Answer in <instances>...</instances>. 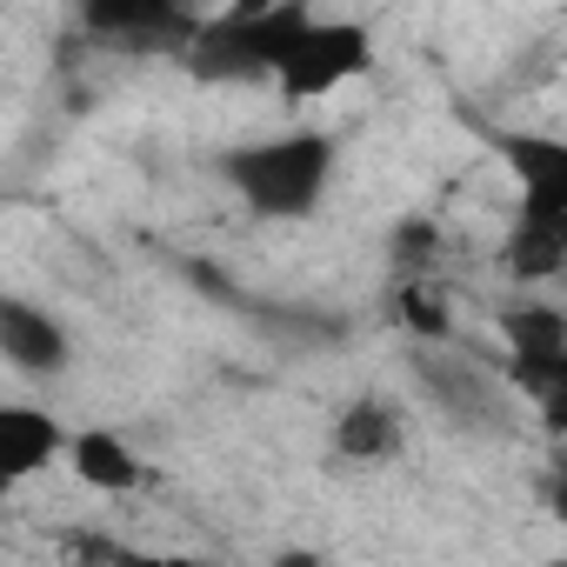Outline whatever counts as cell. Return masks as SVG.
<instances>
[{
  "label": "cell",
  "mask_w": 567,
  "mask_h": 567,
  "mask_svg": "<svg viewBox=\"0 0 567 567\" xmlns=\"http://www.w3.org/2000/svg\"><path fill=\"white\" fill-rule=\"evenodd\" d=\"M341 167V141L328 127H288V134H260L240 147L214 154V174L254 220H308L321 214L328 187Z\"/></svg>",
  "instance_id": "cell-1"
},
{
  "label": "cell",
  "mask_w": 567,
  "mask_h": 567,
  "mask_svg": "<svg viewBox=\"0 0 567 567\" xmlns=\"http://www.w3.org/2000/svg\"><path fill=\"white\" fill-rule=\"evenodd\" d=\"M315 21V0H274V8H220L200 21L194 48L181 54L194 81L234 87V81H274L280 54L295 48V34Z\"/></svg>",
  "instance_id": "cell-2"
},
{
  "label": "cell",
  "mask_w": 567,
  "mask_h": 567,
  "mask_svg": "<svg viewBox=\"0 0 567 567\" xmlns=\"http://www.w3.org/2000/svg\"><path fill=\"white\" fill-rule=\"evenodd\" d=\"M361 74H374V34L361 21H334V14H315L295 48L280 54L274 68V94L288 101V107H315L341 87H354Z\"/></svg>",
  "instance_id": "cell-3"
},
{
  "label": "cell",
  "mask_w": 567,
  "mask_h": 567,
  "mask_svg": "<svg viewBox=\"0 0 567 567\" xmlns=\"http://www.w3.org/2000/svg\"><path fill=\"white\" fill-rule=\"evenodd\" d=\"M81 34L114 54H187L200 34V8L187 0H74Z\"/></svg>",
  "instance_id": "cell-4"
},
{
  "label": "cell",
  "mask_w": 567,
  "mask_h": 567,
  "mask_svg": "<svg viewBox=\"0 0 567 567\" xmlns=\"http://www.w3.org/2000/svg\"><path fill=\"white\" fill-rule=\"evenodd\" d=\"M414 374H421L427 401H434L447 421H461V427H487V421H501V388H507V374H501V381L481 374V361L447 354V341H441V348H421ZM507 394H514V388H507Z\"/></svg>",
  "instance_id": "cell-5"
},
{
  "label": "cell",
  "mask_w": 567,
  "mask_h": 567,
  "mask_svg": "<svg viewBox=\"0 0 567 567\" xmlns=\"http://www.w3.org/2000/svg\"><path fill=\"white\" fill-rule=\"evenodd\" d=\"M501 161L514 174L520 214L567 220V134H501Z\"/></svg>",
  "instance_id": "cell-6"
},
{
  "label": "cell",
  "mask_w": 567,
  "mask_h": 567,
  "mask_svg": "<svg viewBox=\"0 0 567 567\" xmlns=\"http://www.w3.org/2000/svg\"><path fill=\"white\" fill-rule=\"evenodd\" d=\"M0 354H8L14 374L48 381V374H68L74 341H68V328H61L48 308H34V301L14 295V301H0Z\"/></svg>",
  "instance_id": "cell-7"
},
{
  "label": "cell",
  "mask_w": 567,
  "mask_h": 567,
  "mask_svg": "<svg viewBox=\"0 0 567 567\" xmlns=\"http://www.w3.org/2000/svg\"><path fill=\"white\" fill-rule=\"evenodd\" d=\"M328 447H334L341 461H354V467H388V461H401V447H408V414H401L394 401H381V394H354V401L334 414Z\"/></svg>",
  "instance_id": "cell-8"
},
{
  "label": "cell",
  "mask_w": 567,
  "mask_h": 567,
  "mask_svg": "<svg viewBox=\"0 0 567 567\" xmlns=\"http://www.w3.org/2000/svg\"><path fill=\"white\" fill-rule=\"evenodd\" d=\"M68 447H74V434L48 408H34V401L0 408V481H34L54 461H68Z\"/></svg>",
  "instance_id": "cell-9"
},
{
  "label": "cell",
  "mask_w": 567,
  "mask_h": 567,
  "mask_svg": "<svg viewBox=\"0 0 567 567\" xmlns=\"http://www.w3.org/2000/svg\"><path fill=\"white\" fill-rule=\"evenodd\" d=\"M501 374H507L514 401L534 408L540 434L547 441H567V341L560 348H520V354L501 361Z\"/></svg>",
  "instance_id": "cell-10"
},
{
  "label": "cell",
  "mask_w": 567,
  "mask_h": 567,
  "mask_svg": "<svg viewBox=\"0 0 567 567\" xmlns=\"http://www.w3.org/2000/svg\"><path fill=\"white\" fill-rule=\"evenodd\" d=\"M68 467H74V481L94 487V494H134V487L147 481V461H141L114 427H87V434H74Z\"/></svg>",
  "instance_id": "cell-11"
},
{
  "label": "cell",
  "mask_w": 567,
  "mask_h": 567,
  "mask_svg": "<svg viewBox=\"0 0 567 567\" xmlns=\"http://www.w3.org/2000/svg\"><path fill=\"white\" fill-rule=\"evenodd\" d=\"M501 267L520 280V288H540V280H567L560 227L540 220V214H514V227L501 234Z\"/></svg>",
  "instance_id": "cell-12"
},
{
  "label": "cell",
  "mask_w": 567,
  "mask_h": 567,
  "mask_svg": "<svg viewBox=\"0 0 567 567\" xmlns=\"http://www.w3.org/2000/svg\"><path fill=\"white\" fill-rule=\"evenodd\" d=\"M394 321L408 328L414 348L454 341V301H447V288H441L434 274H401L394 280Z\"/></svg>",
  "instance_id": "cell-13"
},
{
  "label": "cell",
  "mask_w": 567,
  "mask_h": 567,
  "mask_svg": "<svg viewBox=\"0 0 567 567\" xmlns=\"http://www.w3.org/2000/svg\"><path fill=\"white\" fill-rule=\"evenodd\" d=\"M501 341H507V354H520V348H560L567 341V315L547 308V301H520V308L501 315Z\"/></svg>",
  "instance_id": "cell-14"
},
{
  "label": "cell",
  "mask_w": 567,
  "mask_h": 567,
  "mask_svg": "<svg viewBox=\"0 0 567 567\" xmlns=\"http://www.w3.org/2000/svg\"><path fill=\"white\" fill-rule=\"evenodd\" d=\"M388 254H394V274H434L441 267V220L414 214L388 234Z\"/></svg>",
  "instance_id": "cell-15"
},
{
  "label": "cell",
  "mask_w": 567,
  "mask_h": 567,
  "mask_svg": "<svg viewBox=\"0 0 567 567\" xmlns=\"http://www.w3.org/2000/svg\"><path fill=\"white\" fill-rule=\"evenodd\" d=\"M547 501H554V520L567 527V481H554V487H547Z\"/></svg>",
  "instance_id": "cell-16"
},
{
  "label": "cell",
  "mask_w": 567,
  "mask_h": 567,
  "mask_svg": "<svg viewBox=\"0 0 567 567\" xmlns=\"http://www.w3.org/2000/svg\"><path fill=\"white\" fill-rule=\"evenodd\" d=\"M554 481H567V441H554Z\"/></svg>",
  "instance_id": "cell-17"
},
{
  "label": "cell",
  "mask_w": 567,
  "mask_h": 567,
  "mask_svg": "<svg viewBox=\"0 0 567 567\" xmlns=\"http://www.w3.org/2000/svg\"><path fill=\"white\" fill-rule=\"evenodd\" d=\"M554 227H560V247H567V220H554Z\"/></svg>",
  "instance_id": "cell-18"
},
{
  "label": "cell",
  "mask_w": 567,
  "mask_h": 567,
  "mask_svg": "<svg viewBox=\"0 0 567 567\" xmlns=\"http://www.w3.org/2000/svg\"><path fill=\"white\" fill-rule=\"evenodd\" d=\"M187 8H200V0H187Z\"/></svg>",
  "instance_id": "cell-19"
}]
</instances>
